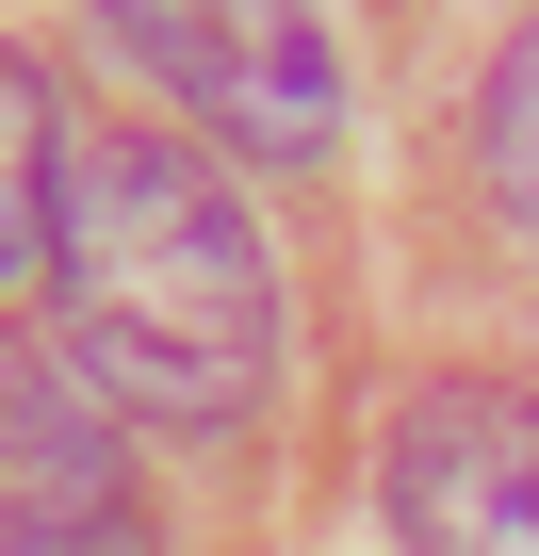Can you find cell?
I'll return each instance as SVG.
<instances>
[{"label": "cell", "mask_w": 539, "mask_h": 556, "mask_svg": "<svg viewBox=\"0 0 539 556\" xmlns=\"http://www.w3.org/2000/svg\"><path fill=\"white\" fill-rule=\"evenodd\" d=\"M0 426H17V556H147V523L115 491V442H99V409L50 361H17Z\"/></svg>", "instance_id": "obj_4"}, {"label": "cell", "mask_w": 539, "mask_h": 556, "mask_svg": "<svg viewBox=\"0 0 539 556\" xmlns=\"http://www.w3.org/2000/svg\"><path fill=\"white\" fill-rule=\"evenodd\" d=\"M474 164H490V213H506V245H539V34L490 66V99H474Z\"/></svg>", "instance_id": "obj_5"}, {"label": "cell", "mask_w": 539, "mask_h": 556, "mask_svg": "<svg viewBox=\"0 0 539 556\" xmlns=\"http://www.w3.org/2000/svg\"><path fill=\"white\" fill-rule=\"evenodd\" d=\"M50 312H66V361L147 426H245L279 393V262H261L245 197L164 131L66 148Z\"/></svg>", "instance_id": "obj_1"}, {"label": "cell", "mask_w": 539, "mask_h": 556, "mask_svg": "<svg viewBox=\"0 0 539 556\" xmlns=\"http://www.w3.org/2000/svg\"><path fill=\"white\" fill-rule=\"evenodd\" d=\"M99 34L245 164H328L344 148V34H328V0H99Z\"/></svg>", "instance_id": "obj_2"}, {"label": "cell", "mask_w": 539, "mask_h": 556, "mask_svg": "<svg viewBox=\"0 0 539 556\" xmlns=\"http://www.w3.org/2000/svg\"><path fill=\"white\" fill-rule=\"evenodd\" d=\"M376 507H393L409 556H539V393H490V377L409 393Z\"/></svg>", "instance_id": "obj_3"}]
</instances>
